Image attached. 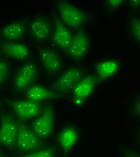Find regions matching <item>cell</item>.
I'll return each mask as SVG.
<instances>
[{"mask_svg":"<svg viewBox=\"0 0 140 157\" xmlns=\"http://www.w3.org/2000/svg\"><path fill=\"white\" fill-rule=\"evenodd\" d=\"M85 133L81 124L75 119L61 121L52 143L60 157H75L84 143Z\"/></svg>","mask_w":140,"mask_h":157,"instance_id":"obj_1","label":"cell"},{"mask_svg":"<svg viewBox=\"0 0 140 157\" xmlns=\"http://www.w3.org/2000/svg\"><path fill=\"white\" fill-rule=\"evenodd\" d=\"M50 8L51 14L74 32L88 29L93 21V13L73 1H52Z\"/></svg>","mask_w":140,"mask_h":157,"instance_id":"obj_2","label":"cell"},{"mask_svg":"<svg viewBox=\"0 0 140 157\" xmlns=\"http://www.w3.org/2000/svg\"><path fill=\"white\" fill-rule=\"evenodd\" d=\"M102 86L90 70L74 85L63 98L70 109L80 111L89 107L98 96Z\"/></svg>","mask_w":140,"mask_h":157,"instance_id":"obj_3","label":"cell"},{"mask_svg":"<svg viewBox=\"0 0 140 157\" xmlns=\"http://www.w3.org/2000/svg\"><path fill=\"white\" fill-rule=\"evenodd\" d=\"M124 59L114 53H105L97 56L89 65V70L101 86L111 85L121 76L124 70Z\"/></svg>","mask_w":140,"mask_h":157,"instance_id":"obj_4","label":"cell"},{"mask_svg":"<svg viewBox=\"0 0 140 157\" xmlns=\"http://www.w3.org/2000/svg\"><path fill=\"white\" fill-rule=\"evenodd\" d=\"M61 122L58 103H49L41 112L30 122L32 128L43 143L52 142Z\"/></svg>","mask_w":140,"mask_h":157,"instance_id":"obj_5","label":"cell"},{"mask_svg":"<svg viewBox=\"0 0 140 157\" xmlns=\"http://www.w3.org/2000/svg\"><path fill=\"white\" fill-rule=\"evenodd\" d=\"M34 59L37 61L41 74L51 81L67 66L66 57L51 45H38L35 48Z\"/></svg>","mask_w":140,"mask_h":157,"instance_id":"obj_6","label":"cell"},{"mask_svg":"<svg viewBox=\"0 0 140 157\" xmlns=\"http://www.w3.org/2000/svg\"><path fill=\"white\" fill-rule=\"evenodd\" d=\"M27 35L32 41L38 45H44L49 42L52 27L53 16L51 13L40 10L32 13L26 18Z\"/></svg>","mask_w":140,"mask_h":157,"instance_id":"obj_7","label":"cell"},{"mask_svg":"<svg viewBox=\"0 0 140 157\" xmlns=\"http://www.w3.org/2000/svg\"><path fill=\"white\" fill-rule=\"evenodd\" d=\"M41 71L34 58L21 63L14 71H13L10 86L12 91L20 95L31 85L39 82Z\"/></svg>","mask_w":140,"mask_h":157,"instance_id":"obj_8","label":"cell"},{"mask_svg":"<svg viewBox=\"0 0 140 157\" xmlns=\"http://www.w3.org/2000/svg\"><path fill=\"white\" fill-rule=\"evenodd\" d=\"M89 71L87 63H68L50 84L62 101L66 94Z\"/></svg>","mask_w":140,"mask_h":157,"instance_id":"obj_9","label":"cell"},{"mask_svg":"<svg viewBox=\"0 0 140 157\" xmlns=\"http://www.w3.org/2000/svg\"><path fill=\"white\" fill-rule=\"evenodd\" d=\"M93 37L88 29L74 33L70 48L66 55L69 63H86L93 51Z\"/></svg>","mask_w":140,"mask_h":157,"instance_id":"obj_10","label":"cell"},{"mask_svg":"<svg viewBox=\"0 0 140 157\" xmlns=\"http://www.w3.org/2000/svg\"><path fill=\"white\" fill-rule=\"evenodd\" d=\"M4 103L6 109L13 114L17 121L28 123L33 121L45 106L18 95L6 99Z\"/></svg>","mask_w":140,"mask_h":157,"instance_id":"obj_11","label":"cell"},{"mask_svg":"<svg viewBox=\"0 0 140 157\" xmlns=\"http://www.w3.org/2000/svg\"><path fill=\"white\" fill-rule=\"evenodd\" d=\"M35 48L26 40L0 42V54L11 61L23 63L34 58Z\"/></svg>","mask_w":140,"mask_h":157,"instance_id":"obj_12","label":"cell"},{"mask_svg":"<svg viewBox=\"0 0 140 157\" xmlns=\"http://www.w3.org/2000/svg\"><path fill=\"white\" fill-rule=\"evenodd\" d=\"M40 137L35 134L30 123L19 121L15 144L13 154H24L31 152L44 145Z\"/></svg>","mask_w":140,"mask_h":157,"instance_id":"obj_13","label":"cell"},{"mask_svg":"<svg viewBox=\"0 0 140 157\" xmlns=\"http://www.w3.org/2000/svg\"><path fill=\"white\" fill-rule=\"evenodd\" d=\"M18 96L26 98L42 105H46L49 103H58V101H62L60 95L54 90L50 83H44L40 81L31 85Z\"/></svg>","mask_w":140,"mask_h":157,"instance_id":"obj_14","label":"cell"},{"mask_svg":"<svg viewBox=\"0 0 140 157\" xmlns=\"http://www.w3.org/2000/svg\"><path fill=\"white\" fill-rule=\"evenodd\" d=\"M19 121L8 110H5L0 115V149L13 152L16 135L18 130Z\"/></svg>","mask_w":140,"mask_h":157,"instance_id":"obj_15","label":"cell"},{"mask_svg":"<svg viewBox=\"0 0 140 157\" xmlns=\"http://www.w3.org/2000/svg\"><path fill=\"white\" fill-rule=\"evenodd\" d=\"M74 33V31L53 16V27L49 44L66 57L73 40Z\"/></svg>","mask_w":140,"mask_h":157,"instance_id":"obj_16","label":"cell"},{"mask_svg":"<svg viewBox=\"0 0 140 157\" xmlns=\"http://www.w3.org/2000/svg\"><path fill=\"white\" fill-rule=\"evenodd\" d=\"M27 35L26 20L23 17L9 19L0 24V42L24 40Z\"/></svg>","mask_w":140,"mask_h":157,"instance_id":"obj_17","label":"cell"},{"mask_svg":"<svg viewBox=\"0 0 140 157\" xmlns=\"http://www.w3.org/2000/svg\"><path fill=\"white\" fill-rule=\"evenodd\" d=\"M124 118L129 124L139 125L140 122V90L129 94L124 103Z\"/></svg>","mask_w":140,"mask_h":157,"instance_id":"obj_18","label":"cell"},{"mask_svg":"<svg viewBox=\"0 0 140 157\" xmlns=\"http://www.w3.org/2000/svg\"><path fill=\"white\" fill-rule=\"evenodd\" d=\"M128 41L137 48H140V13H130L125 24Z\"/></svg>","mask_w":140,"mask_h":157,"instance_id":"obj_19","label":"cell"},{"mask_svg":"<svg viewBox=\"0 0 140 157\" xmlns=\"http://www.w3.org/2000/svg\"><path fill=\"white\" fill-rule=\"evenodd\" d=\"M118 157H140V145L138 140L119 142L116 145Z\"/></svg>","mask_w":140,"mask_h":157,"instance_id":"obj_20","label":"cell"},{"mask_svg":"<svg viewBox=\"0 0 140 157\" xmlns=\"http://www.w3.org/2000/svg\"><path fill=\"white\" fill-rule=\"evenodd\" d=\"M13 157H60L52 142L46 143L39 148L24 154H12Z\"/></svg>","mask_w":140,"mask_h":157,"instance_id":"obj_21","label":"cell"},{"mask_svg":"<svg viewBox=\"0 0 140 157\" xmlns=\"http://www.w3.org/2000/svg\"><path fill=\"white\" fill-rule=\"evenodd\" d=\"M13 75L12 62L0 54V89L5 88L10 83Z\"/></svg>","mask_w":140,"mask_h":157,"instance_id":"obj_22","label":"cell"},{"mask_svg":"<svg viewBox=\"0 0 140 157\" xmlns=\"http://www.w3.org/2000/svg\"><path fill=\"white\" fill-rule=\"evenodd\" d=\"M126 0H105L102 3L101 8L105 15L112 17L125 9Z\"/></svg>","mask_w":140,"mask_h":157,"instance_id":"obj_23","label":"cell"},{"mask_svg":"<svg viewBox=\"0 0 140 157\" xmlns=\"http://www.w3.org/2000/svg\"><path fill=\"white\" fill-rule=\"evenodd\" d=\"M125 8L128 10V14L140 13V1L139 0H126Z\"/></svg>","mask_w":140,"mask_h":157,"instance_id":"obj_24","label":"cell"},{"mask_svg":"<svg viewBox=\"0 0 140 157\" xmlns=\"http://www.w3.org/2000/svg\"><path fill=\"white\" fill-rule=\"evenodd\" d=\"M0 157H13L12 155L9 152H6V151H4V150H1L0 149Z\"/></svg>","mask_w":140,"mask_h":157,"instance_id":"obj_25","label":"cell"},{"mask_svg":"<svg viewBox=\"0 0 140 157\" xmlns=\"http://www.w3.org/2000/svg\"><path fill=\"white\" fill-rule=\"evenodd\" d=\"M6 110V107H5V103H4V101H1L0 100V115Z\"/></svg>","mask_w":140,"mask_h":157,"instance_id":"obj_26","label":"cell"}]
</instances>
